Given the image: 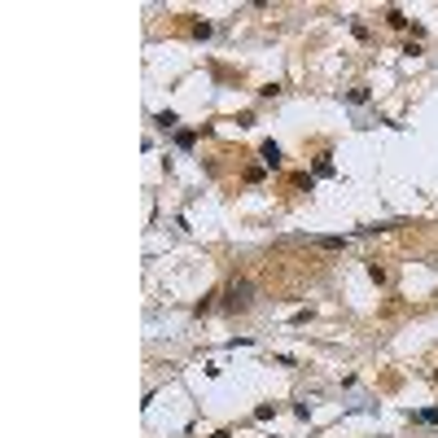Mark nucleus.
<instances>
[{"mask_svg": "<svg viewBox=\"0 0 438 438\" xmlns=\"http://www.w3.org/2000/svg\"><path fill=\"white\" fill-rule=\"evenodd\" d=\"M316 245H324V250H338V245H346V241H342V237H320Z\"/></svg>", "mask_w": 438, "mask_h": 438, "instance_id": "20e7f679", "label": "nucleus"}, {"mask_svg": "<svg viewBox=\"0 0 438 438\" xmlns=\"http://www.w3.org/2000/svg\"><path fill=\"white\" fill-rule=\"evenodd\" d=\"M175 123H180V119H175L171 110H162V114H158V127H167V131H171V127H175Z\"/></svg>", "mask_w": 438, "mask_h": 438, "instance_id": "7ed1b4c3", "label": "nucleus"}, {"mask_svg": "<svg viewBox=\"0 0 438 438\" xmlns=\"http://www.w3.org/2000/svg\"><path fill=\"white\" fill-rule=\"evenodd\" d=\"M386 22H390V26H407V18H403L399 9H390V13H386Z\"/></svg>", "mask_w": 438, "mask_h": 438, "instance_id": "39448f33", "label": "nucleus"}, {"mask_svg": "<svg viewBox=\"0 0 438 438\" xmlns=\"http://www.w3.org/2000/svg\"><path fill=\"white\" fill-rule=\"evenodd\" d=\"M250 281H232L228 285V307H237V311H245V307H250Z\"/></svg>", "mask_w": 438, "mask_h": 438, "instance_id": "f257e3e1", "label": "nucleus"}, {"mask_svg": "<svg viewBox=\"0 0 438 438\" xmlns=\"http://www.w3.org/2000/svg\"><path fill=\"white\" fill-rule=\"evenodd\" d=\"M259 158H263V167H272V171H276V167H281V145H276V141H263Z\"/></svg>", "mask_w": 438, "mask_h": 438, "instance_id": "f03ea898", "label": "nucleus"}]
</instances>
